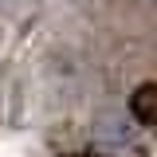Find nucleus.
<instances>
[{"label":"nucleus","instance_id":"nucleus-2","mask_svg":"<svg viewBox=\"0 0 157 157\" xmlns=\"http://www.w3.org/2000/svg\"><path fill=\"white\" fill-rule=\"evenodd\" d=\"M149 4H157V0H149Z\"/></svg>","mask_w":157,"mask_h":157},{"label":"nucleus","instance_id":"nucleus-1","mask_svg":"<svg viewBox=\"0 0 157 157\" xmlns=\"http://www.w3.org/2000/svg\"><path fill=\"white\" fill-rule=\"evenodd\" d=\"M130 114L137 122H153L157 118V82H141L130 94Z\"/></svg>","mask_w":157,"mask_h":157}]
</instances>
